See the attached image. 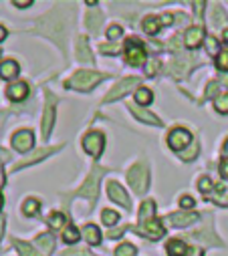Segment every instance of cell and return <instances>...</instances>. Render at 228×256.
<instances>
[{
  "instance_id": "obj_1",
  "label": "cell",
  "mask_w": 228,
  "mask_h": 256,
  "mask_svg": "<svg viewBox=\"0 0 228 256\" xmlns=\"http://www.w3.org/2000/svg\"><path fill=\"white\" fill-rule=\"evenodd\" d=\"M105 79V75H101V73H97V71H77L67 83H65V87L67 89H75V91H91L97 83H101Z\"/></svg>"
},
{
  "instance_id": "obj_2",
  "label": "cell",
  "mask_w": 228,
  "mask_h": 256,
  "mask_svg": "<svg viewBox=\"0 0 228 256\" xmlns=\"http://www.w3.org/2000/svg\"><path fill=\"white\" fill-rule=\"evenodd\" d=\"M105 172H107L105 168H97V166H95L93 172L89 174V178L85 180V184L75 192V194L87 198L91 204L97 202V196H99V182H101V176H103Z\"/></svg>"
},
{
  "instance_id": "obj_3",
  "label": "cell",
  "mask_w": 228,
  "mask_h": 256,
  "mask_svg": "<svg viewBox=\"0 0 228 256\" xmlns=\"http://www.w3.org/2000/svg\"><path fill=\"white\" fill-rule=\"evenodd\" d=\"M126 60L132 67H142L148 65V52L142 40L138 38H128L126 40Z\"/></svg>"
},
{
  "instance_id": "obj_4",
  "label": "cell",
  "mask_w": 228,
  "mask_h": 256,
  "mask_svg": "<svg viewBox=\"0 0 228 256\" xmlns=\"http://www.w3.org/2000/svg\"><path fill=\"white\" fill-rule=\"evenodd\" d=\"M128 182L130 186L138 192V194H146L148 192V184H150V174H148V168L144 164H136L134 168H130L128 172Z\"/></svg>"
},
{
  "instance_id": "obj_5",
  "label": "cell",
  "mask_w": 228,
  "mask_h": 256,
  "mask_svg": "<svg viewBox=\"0 0 228 256\" xmlns=\"http://www.w3.org/2000/svg\"><path fill=\"white\" fill-rule=\"evenodd\" d=\"M190 144H192V134L188 130H184V127H176V130H172L168 136V146L174 152H184V148Z\"/></svg>"
},
{
  "instance_id": "obj_6",
  "label": "cell",
  "mask_w": 228,
  "mask_h": 256,
  "mask_svg": "<svg viewBox=\"0 0 228 256\" xmlns=\"http://www.w3.org/2000/svg\"><path fill=\"white\" fill-rule=\"evenodd\" d=\"M103 148H105V138L101 132H89L85 138H83V150L93 156V158H99L103 154Z\"/></svg>"
},
{
  "instance_id": "obj_7",
  "label": "cell",
  "mask_w": 228,
  "mask_h": 256,
  "mask_svg": "<svg viewBox=\"0 0 228 256\" xmlns=\"http://www.w3.org/2000/svg\"><path fill=\"white\" fill-rule=\"evenodd\" d=\"M140 79L138 77H130V79H124V81H120L116 87H113L107 95H105V103H109V101H118V99H122L124 95H128L130 93V89H134V87H140Z\"/></svg>"
},
{
  "instance_id": "obj_8",
  "label": "cell",
  "mask_w": 228,
  "mask_h": 256,
  "mask_svg": "<svg viewBox=\"0 0 228 256\" xmlns=\"http://www.w3.org/2000/svg\"><path fill=\"white\" fill-rule=\"evenodd\" d=\"M107 196H109L113 202H116V204H120L122 208L132 210V200H130L128 192L124 190L122 184H118V182H109V184H107Z\"/></svg>"
},
{
  "instance_id": "obj_9",
  "label": "cell",
  "mask_w": 228,
  "mask_h": 256,
  "mask_svg": "<svg viewBox=\"0 0 228 256\" xmlns=\"http://www.w3.org/2000/svg\"><path fill=\"white\" fill-rule=\"evenodd\" d=\"M54 103H56V97L50 91H46V107H44V115H42V138L44 140H48V134L54 123Z\"/></svg>"
},
{
  "instance_id": "obj_10",
  "label": "cell",
  "mask_w": 228,
  "mask_h": 256,
  "mask_svg": "<svg viewBox=\"0 0 228 256\" xmlns=\"http://www.w3.org/2000/svg\"><path fill=\"white\" fill-rule=\"evenodd\" d=\"M12 148L20 154H26L34 148V134L30 130H20L12 136Z\"/></svg>"
},
{
  "instance_id": "obj_11",
  "label": "cell",
  "mask_w": 228,
  "mask_h": 256,
  "mask_svg": "<svg viewBox=\"0 0 228 256\" xmlns=\"http://www.w3.org/2000/svg\"><path fill=\"white\" fill-rule=\"evenodd\" d=\"M138 232H140V236H146L150 240H158V238H162L166 234L164 224L160 220H156V218L154 220H148V222H140Z\"/></svg>"
},
{
  "instance_id": "obj_12",
  "label": "cell",
  "mask_w": 228,
  "mask_h": 256,
  "mask_svg": "<svg viewBox=\"0 0 228 256\" xmlns=\"http://www.w3.org/2000/svg\"><path fill=\"white\" fill-rule=\"evenodd\" d=\"M200 220V216L196 212H174L166 218V222L174 228H186V226H192Z\"/></svg>"
},
{
  "instance_id": "obj_13",
  "label": "cell",
  "mask_w": 228,
  "mask_h": 256,
  "mask_svg": "<svg viewBox=\"0 0 228 256\" xmlns=\"http://www.w3.org/2000/svg\"><path fill=\"white\" fill-rule=\"evenodd\" d=\"M204 28L202 26H190L186 30V36H184V44L188 48H198L202 42H204Z\"/></svg>"
},
{
  "instance_id": "obj_14",
  "label": "cell",
  "mask_w": 228,
  "mask_h": 256,
  "mask_svg": "<svg viewBox=\"0 0 228 256\" xmlns=\"http://www.w3.org/2000/svg\"><path fill=\"white\" fill-rule=\"evenodd\" d=\"M26 95H28V85L24 81H16V83L8 85V89H6V97L10 101H22V99H26Z\"/></svg>"
},
{
  "instance_id": "obj_15",
  "label": "cell",
  "mask_w": 228,
  "mask_h": 256,
  "mask_svg": "<svg viewBox=\"0 0 228 256\" xmlns=\"http://www.w3.org/2000/svg\"><path fill=\"white\" fill-rule=\"evenodd\" d=\"M18 71H20L18 62H16V60H12V58H6V60L0 62V79H6V81L16 79Z\"/></svg>"
},
{
  "instance_id": "obj_16",
  "label": "cell",
  "mask_w": 228,
  "mask_h": 256,
  "mask_svg": "<svg viewBox=\"0 0 228 256\" xmlns=\"http://www.w3.org/2000/svg\"><path fill=\"white\" fill-rule=\"evenodd\" d=\"M130 109H132V113L140 119V121H144V123H150V125H162V121L154 115V113H150L148 109H142V107H138V105H130Z\"/></svg>"
},
{
  "instance_id": "obj_17",
  "label": "cell",
  "mask_w": 228,
  "mask_h": 256,
  "mask_svg": "<svg viewBox=\"0 0 228 256\" xmlns=\"http://www.w3.org/2000/svg\"><path fill=\"white\" fill-rule=\"evenodd\" d=\"M34 246L40 250L42 256H48L52 250H54V240L50 234H40L36 240H34Z\"/></svg>"
},
{
  "instance_id": "obj_18",
  "label": "cell",
  "mask_w": 228,
  "mask_h": 256,
  "mask_svg": "<svg viewBox=\"0 0 228 256\" xmlns=\"http://www.w3.org/2000/svg\"><path fill=\"white\" fill-rule=\"evenodd\" d=\"M166 250H168V256H186L188 254V246L184 244V240H178V238L170 240L166 244Z\"/></svg>"
},
{
  "instance_id": "obj_19",
  "label": "cell",
  "mask_w": 228,
  "mask_h": 256,
  "mask_svg": "<svg viewBox=\"0 0 228 256\" xmlns=\"http://www.w3.org/2000/svg\"><path fill=\"white\" fill-rule=\"evenodd\" d=\"M190 65H192V60L190 58H186V60H182V56H178V58H174L172 62H170V67H168V71L172 73V75H184V73H188V69H190Z\"/></svg>"
},
{
  "instance_id": "obj_20",
  "label": "cell",
  "mask_w": 228,
  "mask_h": 256,
  "mask_svg": "<svg viewBox=\"0 0 228 256\" xmlns=\"http://www.w3.org/2000/svg\"><path fill=\"white\" fill-rule=\"evenodd\" d=\"M81 234H83V238H85L91 246H97V244L101 242V232H99V228H97L95 224H87V226H83Z\"/></svg>"
},
{
  "instance_id": "obj_21",
  "label": "cell",
  "mask_w": 228,
  "mask_h": 256,
  "mask_svg": "<svg viewBox=\"0 0 228 256\" xmlns=\"http://www.w3.org/2000/svg\"><path fill=\"white\" fill-rule=\"evenodd\" d=\"M77 58L83 60V62H93V54L89 50V44H87V38L85 36H79L77 38Z\"/></svg>"
},
{
  "instance_id": "obj_22",
  "label": "cell",
  "mask_w": 228,
  "mask_h": 256,
  "mask_svg": "<svg viewBox=\"0 0 228 256\" xmlns=\"http://www.w3.org/2000/svg\"><path fill=\"white\" fill-rule=\"evenodd\" d=\"M12 244L16 246V250L20 252V256H42L40 254V250L34 246V244H30V242H22V240H12Z\"/></svg>"
},
{
  "instance_id": "obj_23",
  "label": "cell",
  "mask_w": 228,
  "mask_h": 256,
  "mask_svg": "<svg viewBox=\"0 0 228 256\" xmlns=\"http://www.w3.org/2000/svg\"><path fill=\"white\" fill-rule=\"evenodd\" d=\"M142 28H144V32H148V34H158L160 28H162L160 16H146V18L142 20Z\"/></svg>"
},
{
  "instance_id": "obj_24",
  "label": "cell",
  "mask_w": 228,
  "mask_h": 256,
  "mask_svg": "<svg viewBox=\"0 0 228 256\" xmlns=\"http://www.w3.org/2000/svg\"><path fill=\"white\" fill-rule=\"evenodd\" d=\"M156 218V202L154 200H146L140 208V222H148Z\"/></svg>"
},
{
  "instance_id": "obj_25",
  "label": "cell",
  "mask_w": 228,
  "mask_h": 256,
  "mask_svg": "<svg viewBox=\"0 0 228 256\" xmlns=\"http://www.w3.org/2000/svg\"><path fill=\"white\" fill-rule=\"evenodd\" d=\"M212 24L216 26V28H222V26H226L228 28V18H226V12L222 10V6H212Z\"/></svg>"
},
{
  "instance_id": "obj_26",
  "label": "cell",
  "mask_w": 228,
  "mask_h": 256,
  "mask_svg": "<svg viewBox=\"0 0 228 256\" xmlns=\"http://www.w3.org/2000/svg\"><path fill=\"white\" fill-rule=\"evenodd\" d=\"M59 148H50V150H40V152H36V156H30V158H26V160H22L14 170H22L24 166H30V164H34V162H38V160H42V158H46L48 154H52V152H56Z\"/></svg>"
},
{
  "instance_id": "obj_27",
  "label": "cell",
  "mask_w": 228,
  "mask_h": 256,
  "mask_svg": "<svg viewBox=\"0 0 228 256\" xmlns=\"http://www.w3.org/2000/svg\"><path fill=\"white\" fill-rule=\"evenodd\" d=\"M101 20H103V14L97 12V10H91V12L87 14V18H85V24L89 26L91 32H97L99 26H101Z\"/></svg>"
},
{
  "instance_id": "obj_28",
  "label": "cell",
  "mask_w": 228,
  "mask_h": 256,
  "mask_svg": "<svg viewBox=\"0 0 228 256\" xmlns=\"http://www.w3.org/2000/svg\"><path fill=\"white\" fill-rule=\"evenodd\" d=\"M38 208H40V202L36 200V198H26L24 202H22V214L24 216H36V212H38Z\"/></svg>"
},
{
  "instance_id": "obj_29",
  "label": "cell",
  "mask_w": 228,
  "mask_h": 256,
  "mask_svg": "<svg viewBox=\"0 0 228 256\" xmlns=\"http://www.w3.org/2000/svg\"><path fill=\"white\" fill-rule=\"evenodd\" d=\"M46 222H48V226H50V228L59 230V228H63V226H65L67 218H65V214H61V212H52V214H48V216H46Z\"/></svg>"
},
{
  "instance_id": "obj_30",
  "label": "cell",
  "mask_w": 228,
  "mask_h": 256,
  "mask_svg": "<svg viewBox=\"0 0 228 256\" xmlns=\"http://www.w3.org/2000/svg\"><path fill=\"white\" fill-rule=\"evenodd\" d=\"M152 99H154V95H152V91H150V89L140 87V89L136 91V103H138V105H150V103H152Z\"/></svg>"
},
{
  "instance_id": "obj_31",
  "label": "cell",
  "mask_w": 228,
  "mask_h": 256,
  "mask_svg": "<svg viewBox=\"0 0 228 256\" xmlns=\"http://www.w3.org/2000/svg\"><path fill=\"white\" fill-rule=\"evenodd\" d=\"M79 238H81V232H79L75 226H65V230H63V240H65L67 244H75Z\"/></svg>"
},
{
  "instance_id": "obj_32",
  "label": "cell",
  "mask_w": 228,
  "mask_h": 256,
  "mask_svg": "<svg viewBox=\"0 0 228 256\" xmlns=\"http://www.w3.org/2000/svg\"><path fill=\"white\" fill-rule=\"evenodd\" d=\"M214 109H216L218 113H222V115L228 113V93L216 95V99H214Z\"/></svg>"
},
{
  "instance_id": "obj_33",
  "label": "cell",
  "mask_w": 228,
  "mask_h": 256,
  "mask_svg": "<svg viewBox=\"0 0 228 256\" xmlns=\"http://www.w3.org/2000/svg\"><path fill=\"white\" fill-rule=\"evenodd\" d=\"M101 220H103L105 226H116L120 222V214L113 212V210H103L101 212Z\"/></svg>"
},
{
  "instance_id": "obj_34",
  "label": "cell",
  "mask_w": 228,
  "mask_h": 256,
  "mask_svg": "<svg viewBox=\"0 0 228 256\" xmlns=\"http://www.w3.org/2000/svg\"><path fill=\"white\" fill-rule=\"evenodd\" d=\"M136 254H138V250H136V246L130 244V242H124V244H120V246L116 248V256H136Z\"/></svg>"
},
{
  "instance_id": "obj_35",
  "label": "cell",
  "mask_w": 228,
  "mask_h": 256,
  "mask_svg": "<svg viewBox=\"0 0 228 256\" xmlns=\"http://www.w3.org/2000/svg\"><path fill=\"white\" fill-rule=\"evenodd\" d=\"M216 67L228 73V50H220V54L216 56Z\"/></svg>"
},
{
  "instance_id": "obj_36",
  "label": "cell",
  "mask_w": 228,
  "mask_h": 256,
  "mask_svg": "<svg viewBox=\"0 0 228 256\" xmlns=\"http://www.w3.org/2000/svg\"><path fill=\"white\" fill-rule=\"evenodd\" d=\"M198 188H200V192H202V194H208V192H212L214 184H212V180H210L208 176H202V178L198 180Z\"/></svg>"
},
{
  "instance_id": "obj_37",
  "label": "cell",
  "mask_w": 228,
  "mask_h": 256,
  "mask_svg": "<svg viewBox=\"0 0 228 256\" xmlns=\"http://www.w3.org/2000/svg\"><path fill=\"white\" fill-rule=\"evenodd\" d=\"M122 34H124V30H122V26H120V24H113V26H109V28H107V38H109L111 42H116Z\"/></svg>"
},
{
  "instance_id": "obj_38",
  "label": "cell",
  "mask_w": 228,
  "mask_h": 256,
  "mask_svg": "<svg viewBox=\"0 0 228 256\" xmlns=\"http://www.w3.org/2000/svg\"><path fill=\"white\" fill-rule=\"evenodd\" d=\"M162 67V62L158 60V58H152V60H148V65H146V75L148 77H154L156 73H158V69Z\"/></svg>"
},
{
  "instance_id": "obj_39",
  "label": "cell",
  "mask_w": 228,
  "mask_h": 256,
  "mask_svg": "<svg viewBox=\"0 0 228 256\" xmlns=\"http://www.w3.org/2000/svg\"><path fill=\"white\" fill-rule=\"evenodd\" d=\"M206 50H208L210 54H216V56H218V54H220V50H218V40L212 38V36L206 38Z\"/></svg>"
},
{
  "instance_id": "obj_40",
  "label": "cell",
  "mask_w": 228,
  "mask_h": 256,
  "mask_svg": "<svg viewBox=\"0 0 228 256\" xmlns=\"http://www.w3.org/2000/svg\"><path fill=\"white\" fill-rule=\"evenodd\" d=\"M99 50L105 52V54H116V52H120V46L116 42H111V44H101Z\"/></svg>"
},
{
  "instance_id": "obj_41",
  "label": "cell",
  "mask_w": 228,
  "mask_h": 256,
  "mask_svg": "<svg viewBox=\"0 0 228 256\" xmlns=\"http://www.w3.org/2000/svg\"><path fill=\"white\" fill-rule=\"evenodd\" d=\"M8 158H10V156H8L6 152H2V156H0V190L4 188V180H6V178H4V170H2V162H6Z\"/></svg>"
},
{
  "instance_id": "obj_42",
  "label": "cell",
  "mask_w": 228,
  "mask_h": 256,
  "mask_svg": "<svg viewBox=\"0 0 228 256\" xmlns=\"http://www.w3.org/2000/svg\"><path fill=\"white\" fill-rule=\"evenodd\" d=\"M196 154H198V146L194 144V146H192L188 152H182V154H180V158H182L184 162H190L192 158H196Z\"/></svg>"
},
{
  "instance_id": "obj_43",
  "label": "cell",
  "mask_w": 228,
  "mask_h": 256,
  "mask_svg": "<svg viewBox=\"0 0 228 256\" xmlns=\"http://www.w3.org/2000/svg\"><path fill=\"white\" fill-rule=\"evenodd\" d=\"M194 204H196V202H194V198H190V196H182V198H180V206L184 208V212L190 210V208H194Z\"/></svg>"
},
{
  "instance_id": "obj_44",
  "label": "cell",
  "mask_w": 228,
  "mask_h": 256,
  "mask_svg": "<svg viewBox=\"0 0 228 256\" xmlns=\"http://www.w3.org/2000/svg\"><path fill=\"white\" fill-rule=\"evenodd\" d=\"M220 176H222L224 180H228V158H224V160L220 162Z\"/></svg>"
},
{
  "instance_id": "obj_45",
  "label": "cell",
  "mask_w": 228,
  "mask_h": 256,
  "mask_svg": "<svg viewBox=\"0 0 228 256\" xmlns=\"http://www.w3.org/2000/svg\"><path fill=\"white\" fill-rule=\"evenodd\" d=\"M160 20H162V24H164V26H168V24H172V20H174V14L166 12V14H162V16H160Z\"/></svg>"
},
{
  "instance_id": "obj_46",
  "label": "cell",
  "mask_w": 228,
  "mask_h": 256,
  "mask_svg": "<svg viewBox=\"0 0 228 256\" xmlns=\"http://www.w3.org/2000/svg\"><path fill=\"white\" fill-rule=\"evenodd\" d=\"M216 89H218V81L210 83V85H208V91H206V97H212V95H216Z\"/></svg>"
},
{
  "instance_id": "obj_47",
  "label": "cell",
  "mask_w": 228,
  "mask_h": 256,
  "mask_svg": "<svg viewBox=\"0 0 228 256\" xmlns=\"http://www.w3.org/2000/svg\"><path fill=\"white\" fill-rule=\"evenodd\" d=\"M186 256H202V250L198 248H188V254Z\"/></svg>"
},
{
  "instance_id": "obj_48",
  "label": "cell",
  "mask_w": 228,
  "mask_h": 256,
  "mask_svg": "<svg viewBox=\"0 0 228 256\" xmlns=\"http://www.w3.org/2000/svg\"><path fill=\"white\" fill-rule=\"evenodd\" d=\"M12 4H14V6H18V8H26V6H30L32 2H30V0H26V2H16V0H14Z\"/></svg>"
},
{
  "instance_id": "obj_49",
  "label": "cell",
  "mask_w": 228,
  "mask_h": 256,
  "mask_svg": "<svg viewBox=\"0 0 228 256\" xmlns=\"http://www.w3.org/2000/svg\"><path fill=\"white\" fill-rule=\"evenodd\" d=\"M6 34H8V32H6V28H4L2 24H0V42H2V40L6 38Z\"/></svg>"
},
{
  "instance_id": "obj_50",
  "label": "cell",
  "mask_w": 228,
  "mask_h": 256,
  "mask_svg": "<svg viewBox=\"0 0 228 256\" xmlns=\"http://www.w3.org/2000/svg\"><path fill=\"white\" fill-rule=\"evenodd\" d=\"M2 232H4V218L0 216V240H2Z\"/></svg>"
},
{
  "instance_id": "obj_51",
  "label": "cell",
  "mask_w": 228,
  "mask_h": 256,
  "mask_svg": "<svg viewBox=\"0 0 228 256\" xmlns=\"http://www.w3.org/2000/svg\"><path fill=\"white\" fill-rule=\"evenodd\" d=\"M222 38L228 42V28H224V30H222Z\"/></svg>"
},
{
  "instance_id": "obj_52",
  "label": "cell",
  "mask_w": 228,
  "mask_h": 256,
  "mask_svg": "<svg viewBox=\"0 0 228 256\" xmlns=\"http://www.w3.org/2000/svg\"><path fill=\"white\" fill-rule=\"evenodd\" d=\"M222 150H224V158H228V140H226V144H224Z\"/></svg>"
},
{
  "instance_id": "obj_53",
  "label": "cell",
  "mask_w": 228,
  "mask_h": 256,
  "mask_svg": "<svg viewBox=\"0 0 228 256\" xmlns=\"http://www.w3.org/2000/svg\"><path fill=\"white\" fill-rule=\"evenodd\" d=\"M2 204H4V200H2V196H0V210H2Z\"/></svg>"
}]
</instances>
